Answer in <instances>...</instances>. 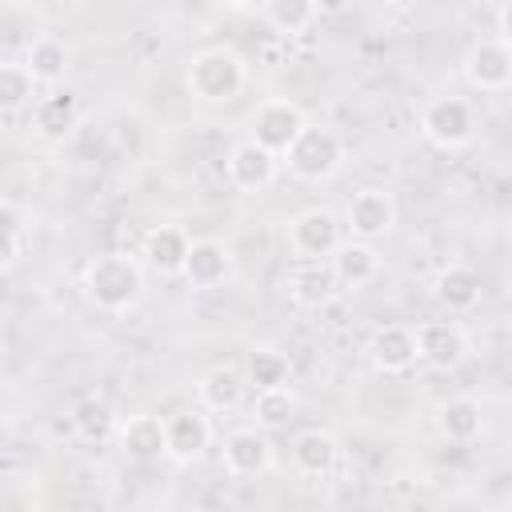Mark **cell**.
I'll return each mask as SVG.
<instances>
[{
    "mask_svg": "<svg viewBox=\"0 0 512 512\" xmlns=\"http://www.w3.org/2000/svg\"><path fill=\"white\" fill-rule=\"evenodd\" d=\"M84 296L92 308L108 312V316H124L140 304L144 296V268L136 256L128 252H104L92 256L84 268Z\"/></svg>",
    "mask_w": 512,
    "mask_h": 512,
    "instance_id": "1",
    "label": "cell"
},
{
    "mask_svg": "<svg viewBox=\"0 0 512 512\" xmlns=\"http://www.w3.org/2000/svg\"><path fill=\"white\" fill-rule=\"evenodd\" d=\"M244 80H248V64L240 52L232 48H200L188 56L184 64V84L196 100L204 104H228L244 92Z\"/></svg>",
    "mask_w": 512,
    "mask_h": 512,
    "instance_id": "2",
    "label": "cell"
},
{
    "mask_svg": "<svg viewBox=\"0 0 512 512\" xmlns=\"http://www.w3.org/2000/svg\"><path fill=\"white\" fill-rule=\"evenodd\" d=\"M288 164V172L300 180V184H324L340 172L344 164V144L332 128H320V124H304L300 136L288 144V152L280 156Z\"/></svg>",
    "mask_w": 512,
    "mask_h": 512,
    "instance_id": "3",
    "label": "cell"
},
{
    "mask_svg": "<svg viewBox=\"0 0 512 512\" xmlns=\"http://www.w3.org/2000/svg\"><path fill=\"white\" fill-rule=\"evenodd\" d=\"M420 132L428 144L444 148V152H456L472 140L476 132V116H472V104L460 100V96H436L424 104L420 112Z\"/></svg>",
    "mask_w": 512,
    "mask_h": 512,
    "instance_id": "4",
    "label": "cell"
},
{
    "mask_svg": "<svg viewBox=\"0 0 512 512\" xmlns=\"http://www.w3.org/2000/svg\"><path fill=\"white\" fill-rule=\"evenodd\" d=\"M284 240L292 256L320 260V256H332V248L344 240V224L332 208H304L284 224Z\"/></svg>",
    "mask_w": 512,
    "mask_h": 512,
    "instance_id": "5",
    "label": "cell"
},
{
    "mask_svg": "<svg viewBox=\"0 0 512 512\" xmlns=\"http://www.w3.org/2000/svg\"><path fill=\"white\" fill-rule=\"evenodd\" d=\"M416 340V364L432 372H452L468 356V336L456 320H420L412 328Z\"/></svg>",
    "mask_w": 512,
    "mask_h": 512,
    "instance_id": "6",
    "label": "cell"
},
{
    "mask_svg": "<svg viewBox=\"0 0 512 512\" xmlns=\"http://www.w3.org/2000/svg\"><path fill=\"white\" fill-rule=\"evenodd\" d=\"M308 124V116H304V108L300 104H292V100H264V104H256V112H252V132H248V140H256L260 148H268L272 156H284L288 152V144L300 136V128Z\"/></svg>",
    "mask_w": 512,
    "mask_h": 512,
    "instance_id": "7",
    "label": "cell"
},
{
    "mask_svg": "<svg viewBox=\"0 0 512 512\" xmlns=\"http://www.w3.org/2000/svg\"><path fill=\"white\" fill-rule=\"evenodd\" d=\"M464 80H468V88L488 92V96L504 92L512 84V48H508V40H500V36L476 40L464 56Z\"/></svg>",
    "mask_w": 512,
    "mask_h": 512,
    "instance_id": "8",
    "label": "cell"
},
{
    "mask_svg": "<svg viewBox=\"0 0 512 512\" xmlns=\"http://www.w3.org/2000/svg\"><path fill=\"white\" fill-rule=\"evenodd\" d=\"M284 292L300 308H324L328 300H336L340 284H336V272H332L328 256H320V260L292 256V268L284 272Z\"/></svg>",
    "mask_w": 512,
    "mask_h": 512,
    "instance_id": "9",
    "label": "cell"
},
{
    "mask_svg": "<svg viewBox=\"0 0 512 512\" xmlns=\"http://www.w3.org/2000/svg\"><path fill=\"white\" fill-rule=\"evenodd\" d=\"M396 224V200L384 188H360L344 208V228L356 240H380Z\"/></svg>",
    "mask_w": 512,
    "mask_h": 512,
    "instance_id": "10",
    "label": "cell"
},
{
    "mask_svg": "<svg viewBox=\"0 0 512 512\" xmlns=\"http://www.w3.org/2000/svg\"><path fill=\"white\" fill-rule=\"evenodd\" d=\"M212 444V420L204 416V408H180L172 416H164V456L176 464H192L204 456V448Z\"/></svg>",
    "mask_w": 512,
    "mask_h": 512,
    "instance_id": "11",
    "label": "cell"
},
{
    "mask_svg": "<svg viewBox=\"0 0 512 512\" xmlns=\"http://www.w3.org/2000/svg\"><path fill=\"white\" fill-rule=\"evenodd\" d=\"M276 168H280V156H272L256 140H240L224 156V176L236 192H264L276 180Z\"/></svg>",
    "mask_w": 512,
    "mask_h": 512,
    "instance_id": "12",
    "label": "cell"
},
{
    "mask_svg": "<svg viewBox=\"0 0 512 512\" xmlns=\"http://www.w3.org/2000/svg\"><path fill=\"white\" fill-rule=\"evenodd\" d=\"M220 460H224V472L236 476V480L260 476V472L272 468V440H268L264 428H236V432L224 436Z\"/></svg>",
    "mask_w": 512,
    "mask_h": 512,
    "instance_id": "13",
    "label": "cell"
},
{
    "mask_svg": "<svg viewBox=\"0 0 512 512\" xmlns=\"http://www.w3.org/2000/svg\"><path fill=\"white\" fill-rule=\"evenodd\" d=\"M368 360L384 376H404L416 364V340L408 324H380L368 336Z\"/></svg>",
    "mask_w": 512,
    "mask_h": 512,
    "instance_id": "14",
    "label": "cell"
},
{
    "mask_svg": "<svg viewBox=\"0 0 512 512\" xmlns=\"http://www.w3.org/2000/svg\"><path fill=\"white\" fill-rule=\"evenodd\" d=\"M288 456H292V468L300 476L320 480V476H328L340 464V440L328 428H304V432L292 436Z\"/></svg>",
    "mask_w": 512,
    "mask_h": 512,
    "instance_id": "15",
    "label": "cell"
},
{
    "mask_svg": "<svg viewBox=\"0 0 512 512\" xmlns=\"http://www.w3.org/2000/svg\"><path fill=\"white\" fill-rule=\"evenodd\" d=\"M116 444L128 460H140V464H152V460H164V416H152V412H136L128 420L116 424Z\"/></svg>",
    "mask_w": 512,
    "mask_h": 512,
    "instance_id": "16",
    "label": "cell"
},
{
    "mask_svg": "<svg viewBox=\"0 0 512 512\" xmlns=\"http://www.w3.org/2000/svg\"><path fill=\"white\" fill-rule=\"evenodd\" d=\"M188 232L184 228H176V224H152L148 232H144V244H140V256H144V264L152 268V272H160V276H180V268H184V256H188Z\"/></svg>",
    "mask_w": 512,
    "mask_h": 512,
    "instance_id": "17",
    "label": "cell"
},
{
    "mask_svg": "<svg viewBox=\"0 0 512 512\" xmlns=\"http://www.w3.org/2000/svg\"><path fill=\"white\" fill-rule=\"evenodd\" d=\"M328 264H332L340 288H364L380 272V256H376L372 240H356V236L352 240H340L332 248V256H328Z\"/></svg>",
    "mask_w": 512,
    "mask_h": 512,
    "instance_id": "18",
    "label": "cell"
},
{
    "mask_svg": "<svg viewBox=\"0 0 512 512\" xmlns=\"http://www.w3.org/2000/svg\"><path fill=\"white\" fill-rule=\"evenodd\" d=\"M228 272H232V256H228V248L220 240H192L188 244L180 276L192 288H216V284L228 280Z\"/></svg>",
    "mask_w": 512,
    "mask_h": 512,
    "instance_id": "19",
    "label": "cell"
},
{
    "mask_svg": "<svg viewBox=\"0 0 512 512\" xmlns=\"http://www.w3.org/2000/svg\"><path fill=\"white\" fill-rule=\"evenodd\" d=\"M432 296L448 308V312H468L480 304V272L468 264H444L432 280Z\"/></svg>",
    "mask_w": 512,
    "mask_h": 512,
    "instance_id": "20",
    "label": "cell"
},
{
    "mask_svg": "<svg viewBox=\"0 0 512 512\" xmlns=\"http://www.w3.org/2000/svg\"><path fill=\"white\" fill-rule=\"evenodd\" d=\"M32 120H36V132H40L44 140H64V136H72V128L80 124V96H76L72 88L48 92V96L36 104Z\"/></svg>",
    "mask_w": 512,
    "mask_h": 512,
    "instance_id": "21",
    "label": "cell"
},
{
    "mask_svg": "<svg viewBox=\"0 0 512 512\" xmlns=\"http://www.w3.org/2000/svg\"><path fill=\"white\" fill-rule=\"evenodd\" d=\"M484 428V412L472 396H452L436 408V432L448 440V444H472Z\"/></svg>",
    "mask_w": 512,
    "mask_h": 512,
    "instance_id": "22",
    "label": "cell"
},
{
    "mask_svg": "<svg viewBox=\"0 0 512 512\" xmlns=\"http://www.w3.org/2000/svg\"><path fill=\"white\" fill-rule=\"evenodd\" d=\"M196 396H200L204 412H232L244 396V372H236L228 364H216L196 380Z\"/></svg>",
    "mask_w": 512,
    "mask_h": 512,
    "instance_id": "23",
    "label": "cell"
},
{
    "mask_svg": "<svg viewBox=\"0 0 512 512\" xmlns=\"http://www.w3.org/2000/svg\"><path fill=\"white\" fill-rule=\"evenodd\" d=\"M68 60H72V52L60 36H36L24 52V68L36 84H60L68 72Z\"/></svg>",
    "mask_w": 512,
    "mask_h": 512,
    "instance_id": "24",
    "label": "cell"
},
{
    "mask_svg": "<svg viewBox=\"0 0 512 512\" xmlns=\"http://www.w3.org/2000/svg\"><path fill=\"white\" fill-rule=\"evenodd\" d=\"M68 420H72L76 440H84V444H104V440H112V436H116V424H120L116 408H112L108 400H100V396H84V400L72 408Z\"/></svg>",
    "mask_w": 512,
    "mask_h": 512,
    "instance_id": "25",
    "label": "cell"
},
{
    "mask_svg": "<svg viewBox=\"0 0 512 512\" xmlns=\"http://www.w3.org/2000/svg\"><path fill=\"white\" fill-rule=\"evenodd\" d=\"M288 372H292L288 356H284L280 348H272V344H256V348L248 352V360H244V384H252V388L288 384Z\"/></svg>",
    "mask_w": 512,
    "mask_h": 512,
    "instance_id": "26",
    "label": "cell"
},
{
    "mask_svg": "<svg viewBox=\"0 0 512 512\" xmlns=\"http://www.w3.org/2000/svg\"><path fill=\"white\" fill-rule=\"evenodd\" d=\"M296 412V392L288 384H276V388H256V400H252V416H256V428L272 432V428H284Z\"/></svg>",
    "mask_w": 512,
    "mask_h": 512,
    "instance_id": "27",
    "label": "cell"
},
{
    "mask_svg": "<svg viewBox=\"0 0 512 512\" xmlns=\"http://www.w3.org/2000/svg\"><path fill=\"white\" fill-rule=\"evenodd\" d=\"M260 12H264V20H268L280 36H300V32L316 20L312 0H264Z\"/></svg>",
    "mask_w": 512,
    "mask_h": 512,
    "instance_id": "28",
    "label": "cell"
},
{
    "mask_svg": "<svg viewBox=\"0 0 512 512\" xmlns=\"http://www.w3.org/2000/svg\"><path fill=\"white\" fill-rule=\"evenodd\" d=\"M36 96V80L24 64H0V112H20Z\"/></svg>",
    "mask_w": 512,
    "mask_h": 512,
    "instance_id": "29",
    "label": "cell"
},
{
    "mask_svg": "<svg viewBox=\"0 0 512 512\" xmlns=\"http://www.w3.org/2000/svg\"><path fill=\"white\" fill-rule=\"evenodd\" d=\"M16 260H20V232L0 224V272H8Z\"/></svg>",
    "mask_w": 512,
    "mask_h": 512,
    "instance_id": "30",
    "label": "cell"
},
{
    "mask_svg": "<svg viewBox=\"0 0 512 512\" xmlns=\"http://www.w3.org/2000/svg\"><path fill=\"white\" fill-rule=\"evenodd\" d=\"M352 0H312V8H316V16H336V12H344Z\"/></svg>",
    "mask_w": 512,
    "mask_h": 512,
    "instance_id": "31",
    "label": "cell"
},
{
    "mask_svg": "<svg viewBox=\"0 0 512 512\" xmlns=\"http://www.w3.org/2000/svg\"><path fill=\"white\" fill-rule=\"evenodd\" d=\"M224 4H232V8H240V12H244V8H260L264 0H224Z\"/></svg>",
    "mask_w": 512,
    "mask_h": 512,
    "instance_id": "32",
    "label": "cell"
},
{
    "mask_svg": "<svg viewBox=\"0 0 512 512\" xmlns=\"http://www.w3.org/2000/svg\"><path fill=\"white\" fill-rule=\"evenodd\" d=\"M384 4H388V8H400V12H408V8H416L420 0H384Z\"/></svg>",
    "mask_w": 512,
    "mask_h": 512,
    "instance_id": "33",
    "label": "cell"
}]
</instances>
